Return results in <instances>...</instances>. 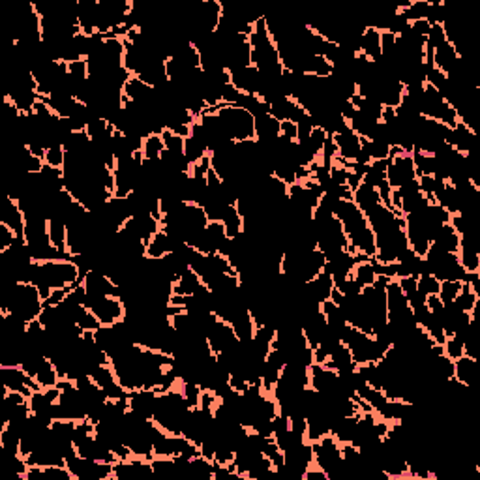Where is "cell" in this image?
Returning a JSON list of instances; mask_svg holds the SVG:
<instances>
[{
  "label": "cell",
  "mask_w": 480,
  "mask_h": 480,
  "mask_svg": "<svg viewBox=\"0 0 480 480\" xmlns=\"http://www.w3.org/2000/svg\"><path fill=\"white\" fill-rule=\"evenodd\" d=\"M165 151L164 139H162V133H151L146 135L145 143H143V158L146 162H160L162 160V154Z\"/></svg>",
  "instance_id": "22"
},
{
  "label": "cell",
  "mask_w": 480,
  "mask_h": 480,
  "mask_svg": "<svg viewBox=\"0 0 480 480\" xmlns=\"http://www.w3.org/2000/svg\"><path fill=\"white\" fill-rule=\"evenodd\" d=\"M83 285L89 297H120V289L105 272L89 271L83 276Z\"/></svg>",
  "instance_id": "8"
},
{
  "label": "cell",
  "mask_w": 480,
  "mask_h": 480,
  "mask_svg": "<svg viewBox=\"0 0 480 480\" xmlns=\"http://www.w3.org/2000/svg\"><path fill=\"white\" fill-rule=\"evenodd\" d=\"M332 139H334L336 145V156L345 162H354L359 158L360 151H362V137L357 135V133L351 130L349 126H345L340 132L332 133Z\"/></svg>",
  "instance_id": "7"
},
{
  "label": "cell",
  "mask_w": 480,
  "mask_h": 480,
  "mask_svg": "<svg viewBox=\"0 0 480 480\" xmlns=\"http://www.w3.org/2000/svg\"><path fill=\"white\" fill-rule=\"evenodd\" d=\"M282 132V122L271 113L255 117V141L259 145H272L274 141L280 139Z\"/></svg>",
  "instance_id": "11"
},
{
  "label": "cell",
  "mask_w": 480,
  "mask_h": 480,
  "mask_svg": "<svg viewBox=\"0 0 480 480\" xmlns=\"http://www.w3.org/2000/svg\"><path fill=\"white\" fill-rule=\"evenodd\" d=\"M351 278H353L354 282L362 287V289H364L366 285L375 284V280H377V272H375V266H373L372 259L357 263L353 272H351Z\"/></svg>",
  "instance_id": "20"
},
{
  "label": "cell",
  "mask_w": 480,
  "mask_h": 480,
  "mask_svg": "<svg viewBox=\"0 0 480 480\" xmlns=\"http://www.w3.org/2000/svg\"><path fill=\"white\" fill-rule=\"evenodd\" d=\"M0 379H2V388L21 392V394H25L26 398H31V394L34 391H40L38 383L32 377H28L21 370V366H4V364H0Z\"/></svg>",
  "instance_id": "6"
},
{
  "label": "cell",
  "mask_w": 480,
  "mask_h": 480,
  "mask_svg": "<svg viewBox=\"0 0 480 480\" xmlns=\"http://www.w3.org/2000/svg\"><path fill=\"white\" fill-rule=\"evenodd\" d=\"M443 353L447 354L450 360L460 359L465 354V343H463V338L458 334L449 336L445 343H443Z\"/></svg>",
  "instance_id": "25"
},
{
  "label": "cell",
  "mask_w": 480,
  "mask_h": 480,
  "mask_svg": "<svg viewBox=\"0 0 480 480\" xmlns=\"http://www.w3.org/2000/svg\"><path fill=\"white\" fill-rule=\"evenodd\" d=\"M114 480H135V479H145V477H151L152 465L151 460L146 458H139V456H132L128 460H120L114 463L113 468Z\"/></svg>",
  "instance_id": "9"
},
{
  "label": "cell",
  "mask_w": 480,
  "mask_h": 480,
  "mask_svg": "<svg viewBox=\"0 0 480 480\" xmlns=\"http://www.w3.org/2000/svg\"><path fill=\"white\" fill-rule=\"evenodd\" d=\"M85 306L98 317L101 327H113L117 323L124 321V316H126V306L120 297H89L87 295Z\"/></svg>",
  "instance_id": "5"
},
{
  "label": "cell",
  "mask_w": 480,
  "mask_h": 480,
  "mask_svg": "<svg viewBox=\"0 0 480 480\" xmlns=\"http://www.w3.org/2000/svg\"><path fill=\"white\" fill-rule=\"evenodd\" d=\"M180 244V240L171 239L169 234L165 233L164 229H160L158 233L154 234L148 242L145 244V259L160 261L164 259L165 255H169L175 246Z\"/></svg>",
  "instance_id": "12"
},
{
  "label": "cell",
  "mask_w": 480,
  "mask_h": 480,
  "mask_svg": "<svg viewBox=\"0 0 480 480\" xmlns=\"http://www.w3.org/2000/svg\"><path fill=\"white\" fill-rule=\"evenodd\" d=\"M0 221L6 223L8 228L17 234V239L25 240V212L21 210L17 199H12L8 196L4 197L2 207H0Z\"/></svg>",
  "instance_id": "10"
},
{
  "label": "cell",
  "mask_w": 480,
  "mask_h": 480,
  "mask_svg": "<svg viewBox=\"0 0 480 480\" xmlns=\"http://www.w3.org/2000/svg\"><path fill=\"white\" fill-rule=\"evenodd\" d=\"M460 55H458V51H456V47L450 42H445L443 45H439L436 51H434V60H431V66L436 68V70H439L441 74H445V76H449L450 71L454 70V66L458 64V60H460Z\"/></svg>",
  "instance_id": "13"
},
{
  "label": "cell",
  "mask_w": 480,
  "mask_h": 480,
  "mask_svg": "<svg viewBox=\"0 0 480 480\" xmlns=\"http://www.w3.org/2000/svg\"><path fill=\"white\" fill-rule=\"evenodd\" d=\"M66 468L70 469L76 480H114V463L89 460L77 452L66 458Z\"/></svg>",
  "instance_id": "4"
},
{
  "label": "cell",
  "mask_w": 480,
  "mask_h": 480,
  "mask_svg": "<svg viewBox=\"0 0 480 480\" xmlns=\"http://www.w3.org/2000/svg\"><path fill=\"white\" fill-rule=\"evenodd\" d=\"M207 154H209V148H207L205 143H201V141L196 139V137H191V135L184 139V156H186V160H188V164L190 165L197 164V162L205 158Z\"/></svg>",
  "instance_id": "24"
},
{
  "label": "cell",
  "mask_w": 480,
  "mask_h": 480,
  "mask_svg": "<svg viewBox=\"0 0 480 480\" xmlns=\"http://www.w3.org/2000/svg\"><path fill=\"white\" fill-rule=\"evenodd\" d=\"M220 221L225 228V234L228 239H237L239 234L244 233V218L237 209V203L233 205H225V209L221 212Z\"/></svg>",
  "instance_id": "17"
},
{
  "label": "cell",
  "mask_w": 480,
  "mask_h": 480,
  "mask_svg": "<svg viewBox=\"0 0 480 480\" xmlns=\"http://www.w3.org/2000/svg\"><path fill=\"white\" fill-rule=\"evenodd\" d=\"M44 162L45 165H49V167L64 169V164H66V151H64V146L62 145L49 146V148L45 151Z\"/></svg>",
  "instance_id": "28"
},
{
  "label": "cell",
  "mask_w": 480,
  "mask_h": 480,
  "mask_svg": "<svg viewBox=\"0 0 480 480\" xmlns=\"http://www.w3.org/2000/svg\"><path fill=\"white\" fill-rule=\"evenodd\" d=\"M477 370H479V360L463 354V357L454 360V377L452 379H456L463 386H471L474 377H477Z\"/></svg>",
  "instance_id": "15"
},
{
  "label": "cell",
  "mask_w": 480,
  "mask_h": 480,
  "mask_svg": "<svg viewBox=\"0 0 480 480\" xmlns=\"http://www.w3.org/2000/svg\"><path fill=\"white\" fill-rule=\"evenodd\" d=\"M460 234L456 233V229L450 225V223H445L441 229H439V233L436 234V239H434V242L431 244H436L437 248H441L443 252H449V253H458V250H460Z\"/></svg>",
  "instance_id": "19"
},
{
  "label": "cell",
  "mask_w": 480,
  "mask_h": 480,
  "mask_svg": "<svg viewBox=\"0 0 480 480\" xmlns=\"http://www.w3.org/2000/svg\"><path fill=\"white\" fill-rule=\"evenodd\" d=\"M83 274L74 259L58 261H34L31 274V284L40 289L44 302L49 298L51 291L58 287H70L81 284Z\"/></svg>",
  "instance_id": "1"
},
{
  "label": "cell",
  "mask_w": 480,
  "mask_h": 480,
  "mask_svg": "<svg viewBox=\"0 0 480 480\" xmlns=\"http://www.w3.org/2000/svg\"><path fill=\"white\" fill-rule=\"evenodd\" d=\"M417 287L424 297H431V295H439L441 282H439L434 274H428V272H426V274H418Z\"/></svg>",
  "instance_id": "27"
},
{
  "label": "cell",
  "mask_w": 480,
  "mask_h": 480,
  "mask_svg": "<svg viewBox=\"0 0 480 480\" xmlns=\"http://www.w3.org/2000/svg\"><path fill=\"white\" fill-rule=\"evenodd\" d=\"M447 42V36H445V31H443V25H431L428 36H426V47L431 51H436L439 45H443Z\"/></svg>",
  "instance_id": "30"
},
{
  "label": "cell",
  "mask_w": 480,
  "mask_h": 480,
  "mask_svg": "<svg viewBox=\"0 0 480 480\" xmlns=\"http://www.w3.org/2000/svg\"><path fill=\"white\" fill-rule=\"evenodd\" d=\"M360 53L370 60V62H377L381 58V32L377 28L368 25L362 32V40H360Z\"/></svg>",
  "instance_id": "14"
},
{
  "label": "cell",
  "mask_w": 480,
  "mask_h": 480,
  "mask_svg": "<svg viewBox=\"0 0 480 480\" xmlns=\"http://www.w3.org/2000/svg\"><path fill=\"white\" fill-rule=\"evenodd\" d=\"M76 325L83 332H96L98 329H101V323L98 321V317L85 304L76 306Z\"/></svg>",
  "instance_id": "23"
},
{
  "label": "cell",
  "mask_w": 480,
  "mask_h": 480,
  "mask_svg": "<svg viewBox=\"0 0 480 480\" xmlns=\"http://www.w3.org/2000/svg\"><path fill=\"white\" fill-rule=\"evenodd\" d=\"M203 113H214L220 119L223 135L231 143L255 139V117L248 109L240 105H228L221 101L218 108H205Z\"/></svg>",
  "instance_id": "2"
},
{
  "label": "cell",
  "mask_w": 480,
  "mask_h": 480,
  "mask_svg": "<svg viewBox=\"0 0 480 480\" xmlns=\"http://www.w3.org/2000/svg\"><path fill=\"white\" fill-rule=\"evenodd\" d=\"M353 201L357 203V207H359L364 214H368V212L375 209V207L383 205L379 194H377V188H373V186H370V184L366 182H360L359 188L353 191Z\"/></svg>",
  "instance_id": "16"
},
{
  "label": "cell",
  "mask_w": 480,
  "mask_h": 480,
  "mask_svg": "<svg viewBox=\"0 0 480 480\" xmlns=\"http://www.w3.org/2000/svg\"><path fill=\"white\" fill-rule=\"evenodd\" d=\"M201 289H205V285L191 268L184 272L182 276H178L177 282L173 284V295H180V297H194Z\"/></svg>",
  "instance_id": "18"
},
{
  "label": "cell",
  "mask_w": 480,
  "mask_h": 480,
  "mask_svg": "<svg viewBox=\"0 0 480 480\" xmlns=\"http://www.w3.org/2000/svg\"><path fill=\"white\" fill-rule=\"evenodd\" d=\"M68 291H70V287H58V289H53L51 291L49 298H47L44 304H47V306H58V304H62L64 300H66V297H68Z\"/></svg>",
  "instance_id": "31"
},
{
  "label": "cell",
  "mask_w": 480,
  "mask_h": 480,
  "mask_svg": "<svg viewBox=\"0 0 480 480\" xmlns=\"http://www.w3.org/2000/svg\"><path fill=\"white\" fill-rule=\"evenodd\" d=\"M49 240L58 252H66V240H68V225L60 218H51L49 220Z\"/></svg>",
  "instance_id": "21"
},
{
  "label": "cell",
  "mask_w": 480,
  "mask_h": 480,
  "mask_svg": "<svg viewBox=\"0 0 480 480\" xmlns=\"http://www.w3.org/2000/svg\"><path fill=\"white\" fill-rule=\"evenodd\" d=\"M418 173L413 162L411 152H405L402 146H391V156L386 160V182L392 190H398L405 184L417 180Z\"/></svg>",
  "instance_id": "3"
},
{
  "label": "cell",
  "mask_w": 480,
  "mask_h": 480,
  "mask_svg": "<svg viewBox=\"0 0 480 480\" xmlns=\"http://www.w3.org/2000/svg\"><path fill=\"white\" fill-rule=\"evenodd\" d=\"M162 139H164L165 151L171 152V154L184 156V137L175 135V133L169 132V130H164V132H162Z\"/></svg>",
  "instance_id": "29"
},
{
  "label": "cell",
  "mask_w": 480,
  "mask_h": 480,
  "mask_svg": "<svg viewBox=\"0 0 480 480\" xmlns=\"http://www.w3.org/2000/svg\"><path fill=\"white\" fill-rule=\"evenodd\" d=\"M461 287H463V282H460V280H445V282H441V287H439V295H437V297L441 298L445 304L454 302L456 297L460 295Z\"/></svg>",
  "instance_id": "26"
}]
</instances>
